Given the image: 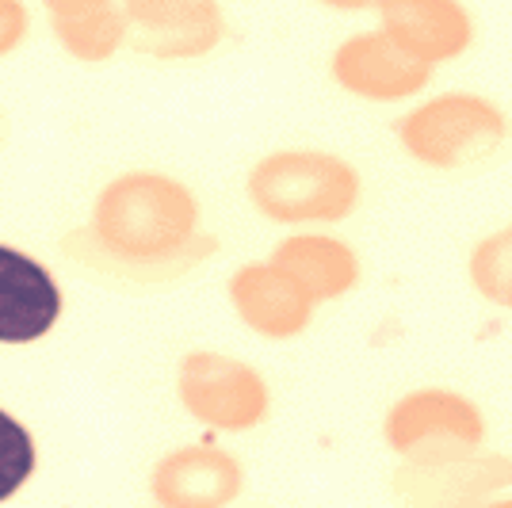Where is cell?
I'll list each match as a JSON object with an SVG mask.
<instances>
[{
  "instance_id": "8992f818",
  "label": "cell",
  "mask_w": 512,
  "mask_h": 508,
  "mask_svg": "<svg viewBox=\"0 0 512 508\" xmlns=\"http://www.w3.org/2000/svg\"><path fill=\"white\" fill-rule=\"evenodd\" d=\"M512 482V459L505 455H478V447L467 455L428 459V463H406L394 474V489L409 501L425 505H470L486 501L497 489Z\"/></svg>"
},
{
  "instance_id": "52a82bcc",
  "label": "cell",
  "mask_w": 512,
  "mask_h": 508,
  "mask_svg": "<svg viewBox=\"0 0 512 508\" xmlns=\"http://www.w3.org/2000/svg\"><path fill=\"white\" fill-rule=\"evenodd\" d=\"M62 314V291L43 264L0 245V340L31 344L54 329Z\"/></svg>"
},
{
  "instance_id": "277c9868",
  "label": "cell",
  "mask_w": 512,
  "mask_h": 508,
  "mask_svg": "<svg viewBox=\"0 0 512 508\" xmlns=\"http://www.w3.org/2000/svg\"><path fill=\"white\" fill-rule=\"evenodd\" d=\"M333 81L360 100L390 104L409 100L432 81V65L409 58L406 50L390 43L386 31H363L337 46L333 54Z\"/></svg>"
},
{
  "instance_id": "7c38bea8",
  "label": "cell",
  "mask_w": 512,
  "mask_h": 508,
  "mask_svg": "<svg viewBox=\"0 0 512 508\" xmlns=\"http://www.w3.org/2000/svg\"><path fill=\"white\" fill-rule=\"evenodd\" d=\"M337 12H367V8H379V0H321Z\"/></svg>"
},
{
  "instance_id": "6da1fadb",
  "label": "cell",
  "mask_w": 512,
  "mask_h": 508,
  "mask_svg": "<svg viewBox=\"0 0 512 508\" xmlns=\"http://www.w3.org/2000/svg\"><path fill=\"white\" fill-rule=\"evenodd\" d=\"M509 119L501 107L470 92H444L409 111L398 123V142L428 169H467L505 146Z\"/></svg>"
},
{
  "instance_id": "3957f363",
  "label": "cell",
  "mask_w": 512,
  "mask_h": 508,
  "mask_svg": "<svg viewBox=\"0 0 512 508\" xmlns=\"http://www.w3.org/2000/svg\"><path fill=\"white\" fill-rule=\"evenodd\" d=\"M383 436L406 463L467 455L486 440L478 405L455 390H413L386 413Z\"/></svg>"
},
{
  "instance_id": "7a4b0ae2",
  "label": "cell",
  "mask_w": 512,
  "mask_h": 508,
  "mask_svg": "<svg viewBox=\"0 0 512 508\" xmlns=\"http://www.w3.org/2000/svg\"><path fill=\"white\" fill-rule=\"evenodd\" d=\"M253 199L279 222H341L360 203V172L333 153H279L256 169Z\"/></svg>"
},
{
  "instance_id": "ba28073f",
  "label": "cell",
  "mask_w": 512,
  "mask_h": 508,
  "mask_svg": "<svg viewBox=\"0 0 512 508\" xmlns=\"http://www.w3.org/2000/svg\"><path fill=\"white\" fill-rule=\"evenodd\" d=\"M279 268L310 298H341L360 283V256L337 237H295L279 245Z\"/></svg>"
},
{
  "instance_id": "30bf717a",
  "label": "cell",
  "mask_w": 512,
  "mask_h": 508,
  "mask_svg": "<svg viewBox=\"0 0 512 508\" xmlns=\"http://www.w3.org/2000/svg\"><path fill=\"white\" fill-rule=\"evenodd\" d=\"M467 272L474 291L486 302L501 306V310H512V226L490 233L486 241H478V249L470 253Z\"/></svg>"
},
{
  "instance_id": "9c48e42d",
  "label": "cell",
  "mask_w": 512,
  "mask_h": 508,
  "mask_svg": "<svg viewBox=\"0 0 512 508\" xmlns=\"http://www.w3.org/2000/svg\"><path fill=\"white\" fill-rule=\"evenodd\" d=\"M237 302H241L245 318L253 321L256 329H264L268 337L302 333L310 321V310H314V298L306 295L283 268L279 272H268V268L245 272L237 279Z\"/></svg>"
},
{
  "instance_id": "8fae6325",
  "label": "cell",
  "mask_w": 512,
  "mask_h": 508,
  "mask_svg": "<svg viewBox=\"0 0 512 508\" xmlns=\"http://www.w3.org/2000/svg\"><path fill=\"white\" fill-rule=\"evenodd\" d=\"M31 470H35L31 432L0 409V501H8L31 478Z\"/></svg>"
},
{
  "instance_id": "5b68a950",
  "label": "cell",
  "mask_w": 512,
  "mask_h": 508,
  "mask_svg": "<svg viewBox=\"0 0 512 508\" xmlns=\"http://www.w3.org/2000/svg\"><path fill=\"white\" fill-rule=\"evenodd\" d=\"M383 31L425 65L451 62L474 43V20L459 0H379Z\"/></svg>"
}]
</instances>
